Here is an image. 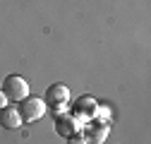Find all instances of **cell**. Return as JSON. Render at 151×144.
Listing matches in <instances>:
<instances>
[{"instance_id":"6da1fadb","label":"cell","mask_w":151,"mask_h":144,"mask_svg":"<svg viewBox=\"0 0 151 144\" xmlns=\"http://www.w3.org/2000/svg\"><path fill=\"white\" fill-rule=\"evenodd\" d=\"M19 115H22V120L24 122H36L39 118H43V113H46V101L43 99H36V96H27V99H22L19 101Z\"/></svg>"},{"instance_id":"7a4b0ae2","label":"cell","mask_w":151,"mask_h":144,"mask_svg":"<svg viewBox=\"0 0 151 144\" xmlns=\"http://www.w3.org/2000/svg\"><path fill=\"white\" fill-rule=\"evenodd\" d=\"M3 94L7 96V101H22L29 96V84L19 75H7L3 82Z\"/></svg>"},{"instance_id":"3957f363","label":"cell","mask_w":151,"mask_h":144,"mask_svg":"<svg viewBox=\"0 0 151 144\" xmlns=\"http://www.w3.org/2000/svg\"><path fill=\"white\" fill-rule=\"evenodd\" d=\"M46 106H50L55 113H63L65 111V106H67V101H70V89L65 86V84H50L48 86V91H46Z\"/></svg>"},{"instance_id":"277c9868","label":"cell","mask_w":151,"mask_h":144,"mask_svg":"<svg viewBox=\"0 0 151 144\" xmlns=\"http://www.w3.org/2000/svg\"><path fill=\"white\" fill-rule=\"evenodd\" d=\"M0 125H3V130H17L22 125L19 111H17L14 106H5L3 111H0Z\"/></svg>"},{"instance_id":"5b68a950","label":"cell","mask_w":151,"mask_h":144,"mask_svg":"<svg viewBox=\"0 0 151 144\" xmlns=\"http://www.w3.org/2000/svg\"><path fill=\"white\" fill-rule=\"evenodd\" d=\"M55 132L63 135V137H70V135H74V132H79L77 120H74L72 115H67V113H60L58 120H55Z\"/></svg>"},{"instance_id":"8992f818","label":"cell","mask_w":151,"mask_h":144,"mask_svg":"<svg viewBox=\"0 0 151 144\" xmlns=\"http://www.w3.org/2000/svg\"><path fill=\"white\" fill-rule=\"evenodd\" d=\"M84 137L89 144H103L108 137V127L106 125H96V127H91V132H84Z\"/></svg>"},{"instance_id":"52a82bcc","label":"cell","mask_w":151,"mask_h":144,"mask_svg":"<svg viewBox=\"0 0 151 144\" xmlns=\"http://www.w3.org/2000/svg\"><path fill=\"white\" fill-rule=\"evenodd\" d=\"M74 108H77V111H82V113H93V111H96V101H93L91 96H82L77 103H74Z\"/></svg>"},{"instance_id":"ba28073f","label":"cell","mask_w":151,"mask_h":144,"mask_svg":"<svg viewBox=\"0 0 151 144\" xmlns=\"http://www.w3.org/2000/svg\"><path fill=\"white\" fill-rule=\"evenodd\" d=\"M67 144H89V142H86L84 132H74V135L67 137Z\"/></svg>"},{"instance_id":"9c48e42d","label":"cell","mask_w":151,"mask_h":144,"mask_svg":"<svg viewBox=\"0 0 151 144\" xmlns=\"http://www.w3.org/2000/svg\"><path fill=\"white\" fill-rule=\"evenodd\" d=\"M7 106V96L3 94V89H0V111H3V108Z\"/></svg>"}]
</instances>
